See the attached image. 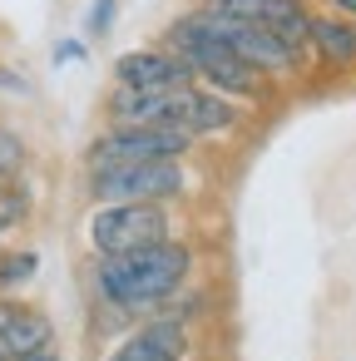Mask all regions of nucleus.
<instances>
[{
  "mask_svg": "<svg viewBox=\"0 0 356 361\" xmlns=\"http://www.w3.org/2000/svg\"><path fill=\"white\" fill-rule=\"evenodd\" d=\"M20 164H25L20 139H16L11 129H0V178H16V173H20Z\"/></svg>",
  "mask_w": 356,
  "mask_h": 361,
  "instance_id": "obj_15",
  "label": "nucleus"
},
{
  "mask_svg": "<svg viewBox=\"0 0 356 361\" xmlns=\"http://www.w3.org/2000/svg\"><path fill=\"white\" fill-rule=\"evenodd\" d=\"M307 50H312L317 65H326V70H356V20L331 16V11H312Z\"/></svg>",
  "mask_w": 356,
  "mask_h": 361,
  "instance_id": "obj_10",
  "label": "nucleus"
},
{
  "mask_svg": "<svg viewBox=\"0 0 356 361\" xmlns=\"http://www.w3.org/2000/svg\"><path fill=\"white\" fill-rule=\"evenodd\" d=\"M168 208L164 203H104L90 213V243L99 257H124L154 243H168Z\"/></svg>",
  "mask_w": 356,
  "mask_h": 361,
  "instance_id": "obj_3",
  "label": "nucleus"
},
{
  "mask_svg": "<svg viewBox=\"0 0 356 361\" xmlns=\"http://www.w3.org/2000/svg\"><path fill=\"white\" fill-rule=\"evenodd\" d=\"M277 6H282V0H208L203 11L228 16V20H252V25H267Z\"/></svg>",
  "mask_w": 356,
  "mask_h": 361,
  "instance_id": "obj_12",
  "label": "nucleus"
},
{
  "mask_svg": "<svg viewBox=\"0 0 356 361\" xmlns=\"http://www.w3.org/2000/svg\"><path fill=\"white\" fill-rule=\"evenodd\" d=\"M80 55H85V45H80V40H65V45L55 50V60H60V65H70V60H80Z\"/></svg>",
  "mask_w": 356,
  "mask_h": 361,
  "instance_id": "obj_17",
  "label": "nucleus"
},
{
  "mask_svg": "<svg viewBox=\"0 0 356 361\" xmlns=\"http://www.w3.org/2000/svg\"><path fill=\"white\" fill-rule=\"evenodd\" d=\"M114 85L119 90H144V94H164V90H193V70L188 60H178L173 50H134L114 65Z\"/></svg>",
  "mask_w": 356,
  "mask_h": 361,
  "instance_id": "obj_6",
  "label": "nucleus"
},
{
  "mask_svg": "<svg viewBox=\"0 0 356 361\" xmlns=\"http://www.w3.org/2000/svg\"><path fill=\"white\" fill-rule=\"evenodd\" d=\"M164 50H173L178 60H188L193 80H203L208 90H218V94H228V99H262V94H267V75H257L252 65H243V60L208 30V16H203V11L173 20Z\"/></svg>",
  "mask_w": 356,
  "mask_h": 361,
  "instance_id": "obj_2",
  "label": "nucleus"
},
{
  "mask_svg": "<svg viewBox=\"0 0 356 361\" xmlns=\"http://www.w3.org/2000/svg\"><path fill=\"white\" fill-rule=\"evenodd\" d=\"M326 11H331V16H346V20H356V0H326Z\"/></svg>",
  "mask_w": 356,
  "mask_h": 361,
  "instance_id": "obj_18",
  "label": "nucleus"
},
{
  "mask_svg": "<svg viewBox=\"0 0 356 361\" xmlns=\"http://www.w3.org/2000/svg\"><path fill=\"white\" fill-rule=\"evenodd\" d=\"M35 272H40V257H35L30 247L6 252V257H0V297H6V292H16V287H25Z\"/></svg>",
  "mask_w": 356,
  "mask_h": 361,
  "instance_id": "obj_13",
  "label": "nucleus"
},
{
  "mask_svg": "<svg viewBox=\"0 0 356 361\" xmlns=\"http://www.w3.org/2000/svg\"><path fill=\"white\" fill-rule=\"evenodd\" d=\"M45 346H55V322L35 307H20L11 297H0V361L35 356Z\"/></svg>",
  "mask_w": 356,
  "mask_h": 361,
  "instance_id": "obj_8",
  "label": "nucleus"
},
{
  "mask_svg": "<svg viewBox=\"0 0 356 361\" xmlns=\"http://www.w3.org/2000/svg\"><path fill=\"white\" fill-rule=\"evenodd\" d=\"M25 213H30V198H25L16 183H6V178H0V233L20 228V223H25Z\"/></svg>",
  "mask_w": 356,
  "mask_h": 361,
  "instance_id": "obj_14",
  "label": "nucleus"
},
{
  "mask_svg": "<svg viewBox=\"0 0 356 361\" xmlns=\"http://www.w3.org/2000/svg\"><path fill=\"white\" fill-rule=\"evenodd\" d=\"M183 356H188V331L178 317H154L109 351V361H183Z\"/></svg>",
  "mask_w": 356,
  "mask_h": 361,
  "instance_id": "obj_9",
  "label": "nucleus"
},
{
  "mask_svg": "<svg viewBox=\"0 0 356 361\" xmlns=\"http://www.w3.org/2000/svg\"><path fill=\"white\" fill-rule=\"evenodd\" d=\"M193 149L188 129H104L90 144V173L94 169H114V164H154V159H183Z\"/></svg>",
  "mask_w": 356,
  "mask_h": 361,
  "instance_id": "obj_5",
  "label": "nucleus"
},
{
  "mask_svg": "<svg viewBox=\"0 0 356 361\" xmlns=\"http://www.w3.org/2000/svg\"><path fill=\"white\" fill-rule=\"evenodd\" d=\"M188 188L178 159H154V164H114L90 173V198L104 203H173Z\"/></svg>",
  "mask_w": 356,
  "mask_h": 361,
  "instance_id": "obj_4",
  "label": "nucleus"
},
{
  "mask_svg": "<svg viewBox=\"0 0 356 361\" xmlns=\"http://www.w3.org/2000/svg\"><path fill=\"white\" fill-rule=\"evenodd\" d=\"M114 6H119V0H94V6H90V35H109Z\"/></svg>",
  "mask_w": 356,
  "mask_h": 361,
  "instance_id": "obj_16",
  "label": "nucleus"
},
{
  "mask_svg": "<svg viewBox=\"0 0 356 361\" xmlns=\"http://www.w3.org/2000/svg\"><path fill=\"white\" fill-rule=\"evenodd\" d=\"M183 90H164V94H144V90H114L109 99V119L124 129H183Z\"/></svg>",
  "mask_w": 356,
  "mask_h": 361,
  "instance_id": "obj_7",
  "label": "nucleus"
},
{
  "mask_svg": "<svg viewBox=\"0 0 356 361\" xmlns=\"http://www.w3.org/2000/svg\"><path fill=\"white\" fill-rule=\"evenodd\" d=\"M178 124H183L193 139L228 134V129L238 124V99H228V94L208 90V85H193V90H183V114H178Z\"/></svg>",
  "mask_w": 356,
  "mask_h": 361,
  "instance_id": "obj_11",
  "label": "nucleus"
},
{
  "mask_svg": "<svg viewBox=\"0 0 356 361\" xmlns=\"http://www.w3.org/2000/svg\"><path fill=\"white\" fill-rule=\"evenodd\" d=\"M16 361H60V351H55V346H45V351H35V356H16Z\"/></svg>",
  "mask_w": 356,
  "mask_h": 361,
  "instance_id": "obj_19",
  "label": "nucleus"
},
{
  "mask_svg": "<svg viewBox=\"0 0 356 361\" xmlns=\"http://www.w3.org/2000/svg\"><path fill=\"white\" fill-rule=\"evenodd\" d=\"M193 272V252L188 243L168 238V243H154V247H139V252H124V257H99L94 267V287L109 307L119 312H144L164 297H173Z\"/></svg>",
  "mask_w": 356,
  "mask_h": 361,
  "instance_id": "obj_1",
  "label": "nucleus"
}]
</instances>
